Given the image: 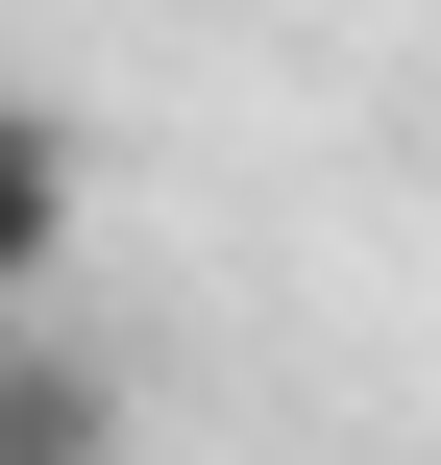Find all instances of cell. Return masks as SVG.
I'll return each instance as SVG.
<instances>
[{"instance_id":"6da1fadb","label":"cell","mask_w":441,"mask_h":465,"mask_svg":"<svg viewBox=\"0 0 441 465\" xmlns=\"http://www.w3.org/2000/svg\"><path fill=\"white\" fill-rule=\"evenodd\" d=\"M49 270H74V98L0 74V319H49Z\"/></svg>"},{"instance_id":"7a4b0ae2","label":"cell","mask_w":441,"mask_h":465,"mask_svg":"<svg viewBox=\"0 0 441 465\" xmlns=\"http://www.w3.org/2000/svg\"><path fill=\"white\" fill-rule=\"evenodd\" d=\"M0 465H123V368L74 319H0Z\"/></svg>"}]
</instances>
